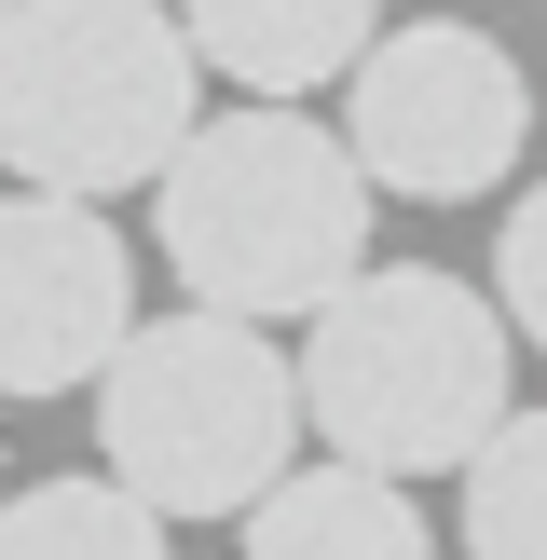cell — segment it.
I'll return each mask as SVG.
<instances>
[{"instance_id":"6da1fadb","label":"cell","mask_w":547,"mask_h":560,"mask_svg":"<svg viewBox=\"0 0 547 560\" xmlns=\"http://www.w3.org/2000/svg\"><path fill=\"white\" fill-rule=\"evenodd\" d=\"M370 178L315 109H206L191 151L151 178V246L178 301L233 328H315L370 273Z\"/></svg>"},{"instance_id":"7a4b0ae2","label":"cell","mask_w":547,"mask_h":560,"mask_svg":"<svg viewBox=\"0 0 547 560\" xmlns=\"http://www.w3.org/2000/svg\"><path fill=\"white\" fill-rule=\"evenodd\" d=\"M507 315L492 288L438 260H370L315 328L288 342L301 370V438L328 465H370V479H465V465L507 438Z\"/></svg>"},{"instance_id":"3957f363","label":"cell","mask_w":547,"mask_h":560,"mask_svg":"<svg viewBox=\"0 0 547 560\" xmlns=\"http://www.w3.org/2000/svg\"><path fill=\"white\" fill-rule=\"evenodd\" d=\"M206 124L178 0H14L0 14V178L55 206L151 191Z\"/></svg>"},{"instance_id":"277c9868","label":"cell","mask_w":547,"mask_h":560,"mask_svg":"<svg viewBox=\"0 0 547 560\" xmlns=\"http://www.w3.org/2000/svg\"><path fill=\"white\" fill-rule=\"evenodd\" d=\"M301 452H315L301 438V370L274 328L178 301V315H137V342L96 383V479L137 492L164 534L178 520H246Z\"/></svg>"},{"instance_id":"5b68a950","label":"cell","mask_w":547,"mask_h":560,"mask_svg":"<svg viewBox=\"0 0 547 560\" xmlns=\"http://www.w3.org/2000/svg\"><path fill=\"white\" fill-rule=\"evenodd\" d=\"M342 151L370 206H479L534 151V69L479 14H397L342 82Z\"/></svg>"},{"instance_id":"8992f818","label":"cell","mask_w":547,"mask_h":560,"mask_svg":"<svg viewBox=\"0 0 547 560\" xmlns=\"http://www.w3.org/2000/svg\"><path fill=\"white\" fill-rule=\"evenodd\" d=\"M137 342V246L109 206L0 191V410L14 397H96Z\"/></svg>"},{"instance_id":"52a82bcc","label":"cell","mask_w":547,"mask_h":560,"mask_svg":"<svg viewBox=\"0 0 547 560\" xmlns=\"http://www.w3.org/2000/svg\"><path fill=\"white\" fill-rule=\"evenodd\" d=\"M178 42L246 109H301L315 82H356V55L383 42V0H178Z\"/></svg>"},{"instance_id":"ba28073f","label":"cell","mask_w":547,"mask_h":560,"mask_svg":"<svg viewBox=\"0 0 547 560\" xmlns=\"http://www.w3.org/2000/svg\"><path fill=\"white\" fill-rule=\"evenodd\" d=\"M233 560H438V534H424V506H410L397 479L315 452V465H288V479L233 520Z\"/></svg>"},{"instance_id":"9c48e42d","label":"cell","mask_w":547,"mask_h":560,"mask_svg":"<svg viewBox=\"0 0 547 560\" xmlns=\"http://www.w3.org/2000/svg\"><path fill=\"white\" fill-rule=\"evenodd\" d=\"M0 560H164V520L109 479H27L0 492Z\"/></svg>"},{"instance_id":"30bf717a","label":"cell","mask_w":547,"mask_h":560,"mask_svg":"<svg viewBox=\"0 0 547 560\" xmlns=\"http://www.w3.org/2000/svg\"><path fill=\"white\" fill-rule=\"evenodd\" d=\"M465 560H547V410H507V438L465 465Z\"/></svg>"},{"instance_id":"8fae6325","label":"cell","mask_w":547,"mask_h":560,"mask_svg":"<svg viewBox=\"0 0 547 560\" xmlns=\"http://www.w3.org/2000/svg\"><path fill=\"white\" fill-rule=\"evenodd\" d=\"M492 315H507V342L547 355V178L507 206V233H492Z\"/></svg>"},{"instance_id":"7c38bea8","label":"cell","mask_w":547,"mask_h":560,"mask_svg":"<svg viewBox=\"0 0 547 560\" xmlns=\"http://www.w3.org/2000/svg\"><path fill=\"white\" fill-rule=\"evenodd\" d=\"M0 14H14V0H0Z\"/></svg>"}]
</instances>
